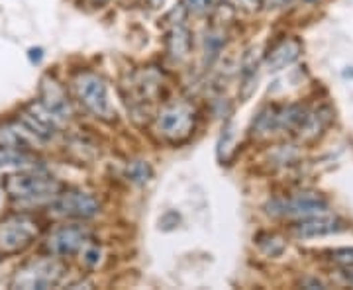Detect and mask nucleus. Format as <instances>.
Here are the masks:
<instances>
[{"instance_id":"15","label":"nucleus","mask_w":353,"mask_h":290,"mask_svg":"<svg viewBox=\"0 0 353 290\" xmlns=\"http://www.w3.org/2000/svg\"><path fill=\"white\" fill-rule=\"evenodd\" d=\"M41 143L22 120H4L0 122V147H12V149H28L36 152V145Z\"/></svg>"},{"instance_id":"14","label":"nucleus","mask_w":353,"mask_h":290,"mask_svg":"<svg viewBox=\"0 0 353 290\" xmlns=\"http://www.w3.org/2000/svg\"><path fill=\"white\" fill-rule=\"evenodd\" d=\"M303 53V41L299 38H285L265 53L263 63L269 73H279L294 63Z\"/></svg>"},{"instance_id":"24","label":"nucleus","mask_w":353,"mask_h":290,"mask_svg":"<svg viewBox=\"0 0 353 290\" xmlns=\"http://www.w3.org/2000/svg\"><path fill=\"white\" fill-rule=\"evenodd\" d=\"M79 255H81V265L85 267V269H88V271H94V269L101 267L102 255H104V253H102L101 245L92 240L83 251L79 253Z\"/></svg>"},{"instance_id":"8","label":"nucleus","mask_w":353,"mask_h":290,"mask_svg":"<svg viewBox=\"0 0 353 290\" xmlns=\"http://www.w3.org/2000/svg\"><path fill=\"white\" fill-rule=\"evenodd\" d=\"M92 240H94V231L83 222L63 224L51 229L48 240L43 243V249L50 255L67 259V257L79 255Z\"/></svg>"},{"instance_id":"16","label":"nucleus","mask_w":353,"mask_h":290,"mask_svg":"<svg viewBox=\"0 0 353 290\" xmlns=\"http://www.w3.org/2000/svg\"><path fill=\"white\" fill-rule=\"evenodd\" d=\"M192 51V34L190 30L185 25V22L181 24H173L169 28L167 36H165V53L173 63H183L187 61Z\"/></svg>"},{"instance_id":"21","label":"nucleus","mask_w":353,"mask_h":290,"mask_svg":"<svg viewBox=\"0 0 353 290\" xmlns=\"http://www.w3.org/2000/svg\"><path fill=\"white\" fill-rule=\"evenodd\" d=\"M253 243H255L257 251L269 259H279L287 251V240L277 231H259L253 238Z\"/></svg>"},{"instance_id":"1","label":"nucleus","mask_w":353,"mask_h":290,"mask_svg":"<svg viewBox=\"0 0 353 290\" xmlns=\"http://www.w3.org/2000/svg\"><path fill=\"white\" fill-rule=\"evenodd\" d=\"M0 187L4 194L24 210H34L39 206H50L65 189L61 180L48 175L41 169H22L4 175Z\"/></svg>"},{"instance_id":"20","label":"nucleus","mask_w":353,"mask_h":290,"mask_svg":"<svg viewBox=\"0 0 353 290\" xmlns=\"http://www.w3.org/2000/svg\"><path fill=\"white\" fill-rule=\"evenodd\" d=\"M228 36L226 30L220 25H212L206 30L204 34V65L210 67L216 63V59L222 55V51L226 48Z\"/></svg>"},{"instance_id":"2","label":"nucleus","mask_w":353,"mask_h":290,"mask_svg":"<svg viewBox=\"0 0 353 290\" xmlns=\"http://www.w3.org/2000/svg\"><path fill=\"white\" fill-rule=\"evenodd\" d=\"M43 231V222L38 216L18 210L0 218V259L28 251Z\"/></svg>"},{"instance_id":"13","label":"nucleus","mask_w":353,"mask_h":290,"mask_svg":"<svg viewBox=\"0 0 353 290\" xmlns=\"http://www.w3.org/2000/svg\"><path fill=\"white\" fill-rule=\"evenodd\" d=\"M332 122H334V110L328 104H320L312 110L308 108L301 126L294 132V138L303 143H312L324 136V132L332 126Z\"/></svg>"},{"instance_id":"5","label":"nucleus","mask_w":353,"mask_h":290,"mask_svg":"<svg viewBox=\"0 0 353 290\" xmlns=\"http://www.w3.org/2000/svg\"><path fill=\"white\" fill-rule=\"evenodd\" d=\"M65 277H67V265L63 263V259L48 253L43 257L30 259L24 265L18 267L10 278V289H55L63 282Z\"/></svg>"},{"instance_id":"18","label":"nucleus","mask_w":353,"mask_h":290,"mask_svg":"<svg viewBox=\"0 0 353 290\" xmlns=\"http://www.w3.org/2000/svg\"><path fill=\"white\" fill-rule=\"evenodd\" d=\"M277 110L279 104H267L263 106L257 116L253 118L252 134L259 139H269L273 136H279V124H277Z\"/></svg>"},{"instance_id":"17","label":"nucleus","mask_w":353,"mask_h":290,"mask_svg":"<svg viewBox=\"0 0 353 290\" xmlns=\"http://www.w3.org/2000/svg\"><path fill=\"white\" fill-rule=\"evenodd\" d=\"M39 157L36 152L0 147V171H22V169H38Z\"/></svg>"},{"instance_id":"3","label":"nucleus","mask_w":353,"mask_h":290,"mask_svg":"<svg viewBox=\"0 0 353 290\" xmlns=\"http://www.w3.org/2000/svg\"><path fill=\"white\" fill-rule=\"evenodd\" d=\"M71 90H73L75 101L85 112L102 122L116 120V110L110 104V96H108V85L97 71L81 69V71L73 73Z\"/></svg>"},{"instance_id":"12","label":"nucleus","mask_w":353,"mask_h":290,"mask_svg":"<svg viewBox=\"0 0 353 290\" xmlns=\"http://www.w3.org/2000/svg\"><path fill=\"white\" fill-rule=\"evenodd\" d=\"M341 229H345V224L341 222L338 216L318 214L312 218H304V220H296L290 231L301 238V240H312V238H324V236H332L338 234Z\"/></svg>"},{"instance_id":"19","label":"nucleus","mask_w":353,"mask_h":290,"mask_svg":"<svg viewBox=\"0 0 353 290\" xmlns=\"http://www.w3.org/2000/svg\"><path fill=\"white\" fill-rule=\"evenodd\" d=\"M255 48L248 50V53L241 59V83H240V96L241 101H248L255 92V83H257V71H259V61L255 57Z\"/></svg>"},{"instance_id":"30","label":"nucleus","mask_w":353,"mask_h":290,"mask_svg":"<svg viewBox=\"0 0 353 290\" xmlns=\"http://www.w3.org/2000/svg\"><path fill=\"white\" fill-rule=\"evenodd\" d=\"M304 2H316V0H304Z\"/></svg>"},{"instance_id":"26","label":"nucleus","mask_w":353,"mask_h":290,"mask_svg":"<svg viewBox=\"0 0 353 290\" xmlns=\"http://www.w3.org/2000/svg\"><path fill=\"white\" fill-rule=\"evenodd\" d=\"M185 6H187V10L192 14H206L210 10V6H212V0H185Z\"/></svg>"},{"instance_id":"6","label":"nucleus","mask_w":353,"mask_h":290,"mask_svg":"<svg viewBox=\"0 0 353 290\" xmlns=\"http://www.w3.org/2000/svg\"><path fill=\"white\" fill-rule=\"evenodd\" d=\"M330 210L328 198L314 190H301L290 196H273L265 202V214L277 220H304Z\"/></svg>"},{"instance_id":"29","label":"nucleus","mask_w":353,"mask_h":290,"mask_svg":"<svg viewBox=\"0 0 353 290\" xmlns=\"http://www.w3.org/2000/svg\"><path fill=\"white\" fill-rule=\"evenodd\" d=\"M341 277L345 278V282L353 284V269H352V267H345V271L341 273Z\"/></svg>"},{"instance_id":"23","label":"nucleus","mask_w":353,"mask_h":290,"mask_svg":"<svg viewBox=\"0 0 353 290\" xmlns=\"http://www.w3.org/2000/svg\"><path fill=\"white\" fill-rule=\"evenodd\" d=\"M234 139H236V127L232 122H228L222 127V134L218 139V159L220 161H228L234 155V143H236Z\"/></svg>"},{"instance_id":"27","label":"nucleus","mask_w":353,"mask_h":290,"mask_svg":"<svg viewBox=\"0 0 353 290\" xmlns=\"http://www.w3.org/2000/svg\"><path fill=\"white\" fill-rule=\"evenodd\" d=\"M299 284H301L303 289H310V290L328 289V287H326V282H324V280H320L318 277H303L301 280H299Z\"/></svg>"},{"instance_id":"10","label":"nucleus","mask_w":353,"mask_h":290,"mask_svg":"<svg viewBox=\"0 0 353 290\" xmlns=\"http://www.w3.org/2000/svg\"><path fill=\"white\" fill-rule=\"evenodd\" d=\"M38 101L57 122H69L75 116L73 101L65 89V85L51 73L43 75L39 81Z\"/></svg>"},{"instance_id":"22","label":"nucleus","mask_w":353,"mask_h":290,"mask_svg":"<svg viewBox=\"0 0 353 290\" xmlns=\"http://www.w3.org/2000/svg\"><path fill=\"white\" fill-rule=\"evenodd\" d=\"M126 178L132 185L143 187L153 178V167L143 159H136L126 165Z\"/></svg>"},{"instance_id":"25","label":"nucleus","mask_w":353,"mask_h":290,"mask_svg":"<svg viewBox=\"0 0 353 290\" xmlns=\"http://www.w3.org/2000/svg\"><path fill=\"white\" fill-rule=\"evenodd\" d=\"M332 263L340 267H353V247H341V249H332V251L326 253Z\"/></svg>"},{"instance_id":"28","label":"nucleus","mask_w":353,"mask_h":290,"mask_svg":"<svg viewBox=\"0 0 353 290\" xmlns=\"http://www.w3.org/2000/svg\"><path fill=\"white\" fill-rule=\"evenodd\" d=\"M28 59H30V63L34 65L41 63V59H43V48H32V50H28Z\"/></svg>"},{"instance_id":"7","label":"nucleus","mask_w":353,"mask_h":290,"mask_svg":"<svg viewBox=\"0 0 353 290\" xmlns=\"http://www.w3.org/2000/svg\"><path fill=\"white\" fill-rule=\"evenodd\" d=\"M50 210L65 220L87 222L102 212V202L97 194L83 189H63L50 204Z\"/></svg>"},{"instance_id":"4","label":"nucleus","mask_w":353,"mask_h":290,"mask_svg":"<svg viewBox=\"0 0 353 290\" xmlns=\"http://www.w3.org/2000/svg\"><path fill=\"white\" fill-rule=\"evenodd\" d=\"M196 122H199V112L190 102H167L153 118V134L165 143L181 145L192 138Z\"/></svg>"},{"instance_id":"9","label":"nucleus","mask_w":353,"mask_h":290,"mask_svg":"<svg viewBox=\"0 0 353 290\" xmlns=\"http://www.w3.org/2000/svg\"><path fill=\"white\" fill-rule=\"evenodd\" d=\"M128 104L134 106H145L159 101L165 90V75L157 67H141L128 76Z\"/></svg>"},{"instance_id":"11","label":"nucleus","mask_w":353,"mask_h":290,"mask_svg":"<svg viewBox=\"0 0 353 290\" xmlns=\"http://www.w3.org/2000/svg\"><path fill=\"white\" fill-rule=\"evenodd\" d=\"M18 120H22V124H24L41 143L51 141V139L57 136V132H59V122H57V120L39 104V101H32L28 102V104H24V106L20 108Z\"/></svg>"}]
</instances>
